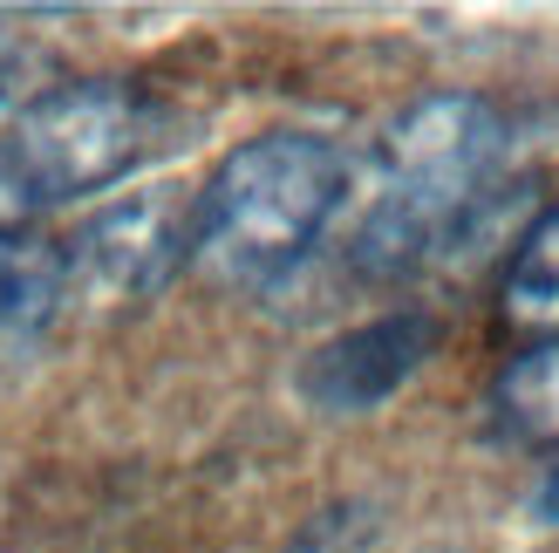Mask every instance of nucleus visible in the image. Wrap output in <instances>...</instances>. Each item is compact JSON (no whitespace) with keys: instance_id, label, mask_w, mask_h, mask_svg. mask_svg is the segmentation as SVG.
<instances>
[{"instance_id":"f257e3e1","label":"nucleus","mask_w":559,"mask_h":553,"mask_svg":"<svg viewBox=\"0 0 559 553\" xmlns=\"http://www.w3.org/2000/svg\"><path fill=\"white\" fill-rule=\"evenodd\" d=\"M506 117L491 96L437 90L416 96L382 137V178L355 226V267L389 281L451 254L478 233V205L506 164Z\"/></svg>"},{"instance_id":"f03ea898","label":"nucleus","mask_w":559,"mask_h":553,"mask_svg":"<svg viewBox=\"0 0 559 553\" xmlns=\"http://www.w3.org/2000/svg\"><path fill=\"white\" fill-rule=\"evenodd\" d=\"M361 164L314 130H266L199 185V260L218 281L280 287L342 226Z\"/></svg>"},{"instance_id":"7ed1b4c3","label":"nucleus","mask_w":559,"mask_h":553,"mask_svg":"<svg viewBox=\"0 0 559 553\" xmlns=\"http://www.w3.org/2000/svg\"><path fill=\"white\" fill-rule=\"evenodd\" d=\"M157 130H164V109L144 90H130L117 75H96V82H62V90L35 96L14 117V130H0V137L14 144L21 172L48 212V205L82 199V191L130 178L157 151Z\"/></svg>"},{"instance_id":"20e7f679","label":"nucleus","mask_w":559,"mask_h":553,"mask_svg":"<svg viewBox=\"0 0 559 553\" xmlns=\"http://www.w3.org/2000/svg\"><path fill=\"white\" fill-rule=\"evenodd\" d=\"M199 260V191H136L123 205H103L96 219L62 239V273L69 294L123 308V301H151L178 281V267Z\"/></svg>"},{"instance_id":"39448f33","label":"nucleus","mask_w":559,"mask_h":553,"mask_svg":"<svg viewBox=\"0 0 559 553\" xmlns=\"http://www.w3.org/2000/svg\"><path fill=\"white\" fill-rule=\"evenodd\" d=\"M437 342H443V328L424 308H396V315H376L361 328H342V336H328L300 363V397L321 417H369V410H382L430 363Z\"/></svg>"},{"instance_id":"423d86ee","label":"nucleus","mask_w":559,"mask_h":553,"mask_svg":"<svg viewBox=\"0 0 559 553\" xmlns=\"http://www.w3.org/2000/svg\"><path fill=\"white\" fill-rule=\"evenodd\" d=\"M69 301L62 246L48 239H0V349H27L55 321V308Z\"/></svg>"},{"instance_id":"0eeeda50","label":"nucleus","mask_w":559,"mask_h":553,"mask_svg":"<svg viewBox=\"0 0 559 553\" xmlns=\"http://www.w3.org/2000/svg\"><path fill=\"white\" fill-rule=\"evenodd\" d=\"M491 417L519 445L559 451V336L506 363V376L491 383Z\"/></svg>"},{"instance_id":"6e6552de","label":"nucleus","mask_w":559,"mask_h":553,"mask_svg":"<svg viewBox=\"0 0 559 553\" xmlns=\"http://www.w3.org/2000/svg\"><path fill=\"white\" fill-rule=\"evenodd\" d=\"M506 315L519 328H552L559 336V205H546L506 267Z\"/></svg>"},{"instance_id":"1a4fd4ad","label":"nucleus","mask_w":559,"mask_h":553,"mask_svg":"<svg viewBox=\"0 0 559 553\" xmlns=\"http://www.w3.org/2000/svg\"><path fill=\"white\" fill-rule=\"evenodd\" d=\"M369 533H376L369 506H334L321 519H307V533L287 553H361V546H369Z\"/></svg>"},{"instance_id":"9d476101","label":"nucleus","mask_w":559,"mask_h":553,"mask_svg":"<svg viewBox=\"0 0 559 553\" xmlns=\"http://www.w3.org/2000/svg\"><path fill=\"white\" fill-rule=\"evenodd\" d=\"M533 519L559 527V464H546V479H539V492H533Z\"/></svg>"}]
</instances>
